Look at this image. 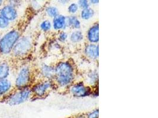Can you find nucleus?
<instances>
[{"instance_id":"nucleus-10","label":"nucleus","mask_w":158,"mask_h":118,"mask_svg":"<svg viewBox=\"0 0 158 118\" xmlns=\"http://www.w3.org/2000/svg\"><path fill=\"white\" fill-rule=\"evenodd\" d=\"M85 54L86 56L91 59L95 60L98 57L99 55V47L95 44L86 45L85 48Z\"/></svg>"},{"instance_id":"nucleus-17","label":"nucleus","mask_w":158,"mask_h":118,"mask_svg":"<svg viewBox=\"0 0 158 118\" xmlns=\"http://www.w3.org/2000/svg\"><path fill=\"white\" fill-rule=\"evenodd\" d=\"M94 15V11L91 8H88L82 10L81 13V17L84 20H89L92 18Z\"/></svg>"},{"instance_id":"nucleus-9","label":"nucleus","mask_w":158,"mask_h":118,"mask_svg":"<svg viewBox=\"0 0 158 118\" xmlns=\"http://www.w3.org/2000/svg\"><path fill=\"white\" fill-rule=\"evenodd\" d=\"M98 24L96 23L88 30L87 38L91 44H95L99 41V27Z\"/></svg>"},{"instance_id":"nucleus-14","label":"nucleus","mask_w":158,"mask_h":118,"mask_svg":"<svg viewBox=\"0 0 158 118\" xmlns=\"http://www.w3.org/2000/svg\"><path fill=\"white\" fill-rule=\"evenodd\" d=\"M10 74V66L6 60L0 62V81L7 79Z\"/></svg>"},{"instance_id":"nucleus-6","label":"nucleus","mask_w":158,"mask_h":118,"mask_svg":"<svg viewBox=\"0 0 158 118\" xmlns=\"http://www.w3.org/2000/svg\"><path fill=\"white\" fill-rule=\"evenodd\" d=\"M52 88V83L50 81H44L39 82L31 88L32 94L36 97H43L49 93L50 89Z\"/></svg>"},{"instance_id":"nucleus-23","label":"nucleus","mask_w":158,"mask_h":118,"mask_svg":"<svg viewBox=\"0 0 158 118\" xmlns=\"http://www.w3.org/2000/svg\"><path fill=\"white\" fill-rule=\"evenodd\" d=\"M99 117V112L98 109H95L87 114L86 118H98Z\"/></svg>"},{"instance_id":"nucleus-15","label":"nucleus","mask_w":158,"mask_h":118,"mask_svg":"<svg viewBox=\"0 0 158 118\" xmlns=\"http://www.w3.org/2000/svg\"><path fill=\"white\" fill-rule=\"evenodd\" d=\"M67 26L73 29H79L81 27V22L76 16H70L67 18Z\"/></svg>"},{"instance_id":"nucleus-29","label":"nucleus","mask_w":158,"mask_h":118,"mask_svg":"<svg viewBox=\"0 0 158 118\" xmlns=\"http://www.w3.org/2000/svg\"><path fill=\"white\" fill-rule=\"evenodd\" d=\"M1 34H0V41H1Z\"/></svg>"},{"instance_id":"nucleus-8","label":"nucleus","mask_w":158,"mask_h":118,"mask_svg":"<svg viewBox=\"0 0 158 118\" xmlns=\"http://www.w3.org/2000/svg\"><path fill=\"white\" fill-rule=\"evenodd\" d=\"M0 15L10 22L16 20L18 13L16 7L8 4L0 8Z\"/></svg>"},{"instance_id":"nucleus-21","label":"nucleus","mask_w":158,"mask_h":118,"mask_svg":"<svg viewBox=\"0 0 158 118\" xmlns=\"http://www.w3.org/2000/svg\"><path fill=\"white\" fill-rule=\"evenodd\" d=\"M10 22L0 15V29H4L8 27Z\"/></svg>"},{"instance_id":"nucleus-16","label":"nucleus","mask_w":158,"mask_h":118,"mask_svg":"<svg viewBox=\"0 0 158 118\" xmlns=\"http://www.w3.org/2000/svg\"><path fill=\"white\" fill-rule=\"evenodd\" d=\"M70 40L73 43H79L83 40V34L82 32L80 31H73L71 36H70Z\"/></svg>"},{"instance_id":"nucleus-7","label":"nucleus","mask_w":158,"mask_h":118,"mask_svg":"<svg viewBox=\"0 0 158 118\" xmlns=\"http://www.w3.org/2000/svg\"><path fill=\"white\" fill-rule=\"evenodd\" d=\"M72 95L77 97H83L89 96L92 93L91 88L86 86L83 83H78L72 85L70 88Z\"/></svg>"},{"instance_id":"nucleus-19","label":"nucleus","mask_w":158,"mask_h":118,"mask_svg":"<svg viewBox=\"0 0 158 118\" xmlns=\"http://www.w3.org/2000/svg\"><path fill=\"white\" fill-rule=\"evenodd\" d=\"M52 27V24L50 21L49 20H44L43 22H42L40 25V27L41 30L44 31V32H47L48 31L50 30Z\"/></svg>"},{"instance_id":"nucleus-26","label":"nucleus","mask_w":158,"mask_h":118,"mask_svg":"<svg viewBox=\"0 0 158 118\" xmlns=\"http://www.w3.org/2000/svg\"><path fill=\"white\" fill-rule=\"evenodd\" d=\"M90 2H91V4H98V2H99V1H90Z\"/></svg>"},{"instance_id":"nucleus-30","label":"nucleus","mask_w":158,"mask_h":118,"mask_svg":"<svg viewBox=\"0 0 158 118\" xmlns=\"http://www.w3.org/2000/svg\"><path fill=\"white\" fill-rule=\"evenodd\" d=\"M1 97H1V96H0V98H1Z\"/></svg>"},{"instance_id":"nucleus-22","label":"nucleus","mask_w":158,"mask_h":118,"mask_svg":"<svg viewBox=\"0 0 158 118\" xmlns=\"http://www.w3.org/2000/svg\"><path fill=\"white\" fill-rule=\"evenodd\" d=\"M78 8H79V7H78V4H77L75 3H72L68 7V11L71 14H75L78 11Z\"/></svg>"},{"instance_id":"nucleus-12","label":"nucleus","mask_w":158,"mask_h":118,"mask_svg":"<svg viewBox=\"0 0 158 118\" xmlns=\"http://www.w3.org/2000/svg\"><path fill=\"white\" fill-rule=\"evenodd\" d=\"M40 74L48 81L55 77V68L44 64L40 68Z\"/></svg>"},{"instance_id":"nucleus-5","label":"nucleus","mask_w":158,"mask_h":118,"mask_svg":"<svg viewBox=\"0 0 158 118\" xmlns=\"http://www.w3.org/2000/svg\"><path fill=\"white\" fill-rule=\"evenodd\" d=\"M31 79V71L29 66H25L20 69L15 81V88L21 89L29 87Z\"/></svg>"},{"instance_id":"nucleus-20","label":"nucleus","mask_w":158,"mask_h":118,"mask_svg":"<svg viewBox=\"0 0 158 118\" xmlns=\"http://www.w3.org/2000/svg\"><path fill=\"white\" fill-rule=\"evenodd\" d=\"M89 83L91 85H94L98 81V74L95 72H93L89 74L88 76Z\"/></svg>"},{"instance_id":"nucleus-24","label":"nucleus","mask_w":158,"mask_h":118,"mask_svg":"<svg viewBox=\"0 0 158 118\" xmlns=\"http://www.w3.org/2000/svg\"><path fill=\"white\" fill-rule=\"evenodd\" d=\"M78 7L81 8L82 10L84 9H86L89 8V4L88 1L86 0H81L78 1Z\"/></svg>"},{"instance_id":"nucleus-18","label":"nucleus","mask_w":158,"mask_h":118,"mask_svg":"<svg viewBox=\"0 0 158 118\" xmlns=\"http://www.w3.org/2000/svg\"><path fill=\"white\" fill-rule=\"evenodd\" d=\"M46 13L50 17L55 18L59 14V10L56 7L49 6L46 8Z\"/></svg>"},{"instance_id":"nucleus-25","label":"nucleus","mask_w":158,"mask_h":118,"mask_svg":"<svg viewBox=\"0 0 158 118\" xmlns=\"http://www.w3.org/2000/svg\"><path fill=\"white\" fill-rule=\"evenodd\" d=\"M68 38V34L65 32H61L59 36V40L61 42H64Z\"/></svg>"},{"instance_id":"nucleus-3","label":"nucleus","mask_w":158,"mask_h":118,"mask_svg":"<svg viewBox=\"0 0 158 118\" xmlns=\"http://www.w3.org/2000/svg\"><path fill=\"white\" fill-rule=\"evenodd\" d=\"M32 94L31 88L12 90L6 96L2 97L4 101L10 106H16L24 103Z\"/></svg>"},{"instance_id":"nucleus-1","label":"nucleus","mask_w":158,"mask_h":118,"mask_svg":"<svg viewBox=\"0 0 158 118\" xmlns=\"http://www.w3.org/2000/svg\"><path fill=\"white\" fill-rule=\"evenodd\" d=\"M55 68V79L58 86L65 88L72 83L75 78L74 69L68 61H61Z\"/></svg>"},{"instance_id":"nucleus-2","label":"nucleus","mask_w":158,"mask_h":118,"mask_svg":"<svg viewBox=\"0 0 158 118\" xmlns=\"http://www.w3.org/2000/svg\"><path fill=\"white\" fill-rule=\"evenodd\" d=\"M21 31L19 28H14L1 37L0 41V54L6 56L11 53L15 44L21 37Z\"/></svg>"},{"instance_id":"nucleus-27","label":"nucleus","mask_w":158,"mask_h":118,"mask_svg":"<svg viewBox=\"0 0 158 118\" xmlns=\"http://www.w3.org/2000/svg\"><path fill=\"white\" fill-rule=\"evenodd\" d=\"M3 4V1H0V7H1V6H2V5Z\"/></svg>"},{"instance_id":"nucleus-28","label":"nucleus","mask_w":158,"mask_h":118,"mask_svg":"<svg viewBox=\"0 0 158 118\" xmlns=\"http://www.w3.org/2000/svg\"><path fill=\"white\" fill-rule=\"evenodd\" d=\"M84 118V116H77V118Z\"/></svg>"},{"instance_id":"nucleus-4","label":"nucleus","mask_w":158,"mask_h":118,"mask_svg":"<svg viewBox=\"0 0 158 118\" xmlns=\"http://www.w3.org/2000/svg\"><path fill=\"white\" fill-rule=\"evenodd\" d=\"M32 46L33 43L30 37L28 36L21 37L15 44L11 54L13 57L17 59L25 57L29 55L32 49Z\"/></svg>"},{"instance_id":"nucleus-13","label":"nucleus","mask_w":158,"mask_h":118,"mask_svg":"<svg viewBox=\"0 0 158 118\" xmlns=\"http://www.w3.org/2000/svg\"><path fill=\"white\" fill-rule=\"evenodd\" d=\"M12 84L8 79H4L0 81V96L1 97L6 96L12 90Z\"/></svg>"},{"instance_id":"nucleus-11","label":"nucleus","mask_w":158,"mask_h":118,"mask_svg":"<svg viewBox=\"0 0 158 118\" xmlns=\"http://www.w3.org/2000/svg\"><path fill=\"white\" fill-rule=\"evenodd\" d=\"M67 26V18L63 15L58 14L53 18V27L56 30L65 29Z\"/></svg>"}]
</instances>
